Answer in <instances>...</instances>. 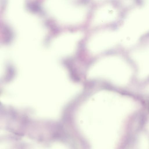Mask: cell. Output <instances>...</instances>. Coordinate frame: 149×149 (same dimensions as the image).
<instances>
[{
  "mask_svg": "<svg viewBox=\"0 0 149 149\" xmlns=\"http://www.w3.org/2000/svg\"><path fill=\"white\" fill-rule=\"evenodd\" d=\"M126 68L123 61L117 57L109 56L95 63L90 68L87 75L90 78H104L123 84L126 82Z\"/></svg>",
  "mask_w": 149,
  "mask_h": 149,
  "instance_id": "6da1fadb",
  "label": "cell"
},
{
  "mask_svg": "<svg viewBox=\"0 0 149 149\" xmlns=\"http://www.w3.org/2000/svg\"><path fill=\"white\" fill-rule=\"evenodd\" d=\"M45 6L47 11L52 16L66 24L79 23L86 16L84 8L73 5L68 0H47Z\"/></svg>",
  "mask_w": 149,
  "mask_h": 149,
  "instance_id": "7a4b0ae2",
  "label": "cell"
},
{
  "mask_svg": "<svg viewBox=\"0 0 149 149\" xmlns=\"http://www.w3.org/2000/svg\"><path fill=\"white\" fill-rule=\"evenodd\" d=\"M116 34L111 31H104L96 33L88 41L87 47L89 51L97 54L110 48L116 42Z\"/></svg>",
  "mask_w": 149,
  "mask_h": 149,
  "instance_id": "3957f363",
  "label": "cell"
},
{
  "mask_svg": "<svg viewBox=\"0 0 149 149\" xmlns=\"http://www.w3.org/2000/svg\"><path fill=\"white\" fill-rule=\"evenodd\" d=\"M116 10L110 5L102 6L95 12L93 20L95 25L108 23L114 20L117 17Z\"/></svg>",
  "mask_w": 149,
  "mask_h": 149,
  "instance_id": "277c9868",
  "label": "cell"
},
{
  "mask_svg": "<svg viewBox=\"0 0 149 149\" xmlns=\"http://www.w3.org/2000/svg\"><path fill=\"white\" fill-rule=\"evenodd\" d=\"M138 147L141 149H148L149 148V140L144 134L141 135L139 141Z\"/></svg>",
  "mask_w": 149,
  "mask_h": 149,
  "instance_id": "5b68a950",
  "label": "cell"
},
{
  "mask_svg": "<svg viewBox=\"0 0 149 149\" xmlns=\"http://www.w3.org/2000/svg\"><path fill=\"white\" fill-rule=\"evenodd\" d=\"M148 129L149 130V125H148Z\"/></svg>",
  "mask_w": 149,
  "mask_h": 149,
  "instance_id": "8992f818",
  "label": "cell"
},
{
  "mask_svg": "<svg viewBox=\"0 0 149 149\" xmlns=\"http://www.w3.org/2000/svg\"><path fill=\"white\" fill-rule=\"evenodd\" d=\"M97 1H100V0H96Z\"/></svg>",
  "mask_w": 149,
  "mask_h": 149,
  "instance_id": "52a82bcc",
  "label": "cell"
},
{
  "mask_svg": "<svg viewBox=\"0 0 149 149\" xmlns=\"http://www.w3.org/2000/svg\"></svg>",
  "mask_w": 149,
  "mask_h": 149,
  "instance_id": "ba28073f",
  "label": "cell"
}]
</instances>
